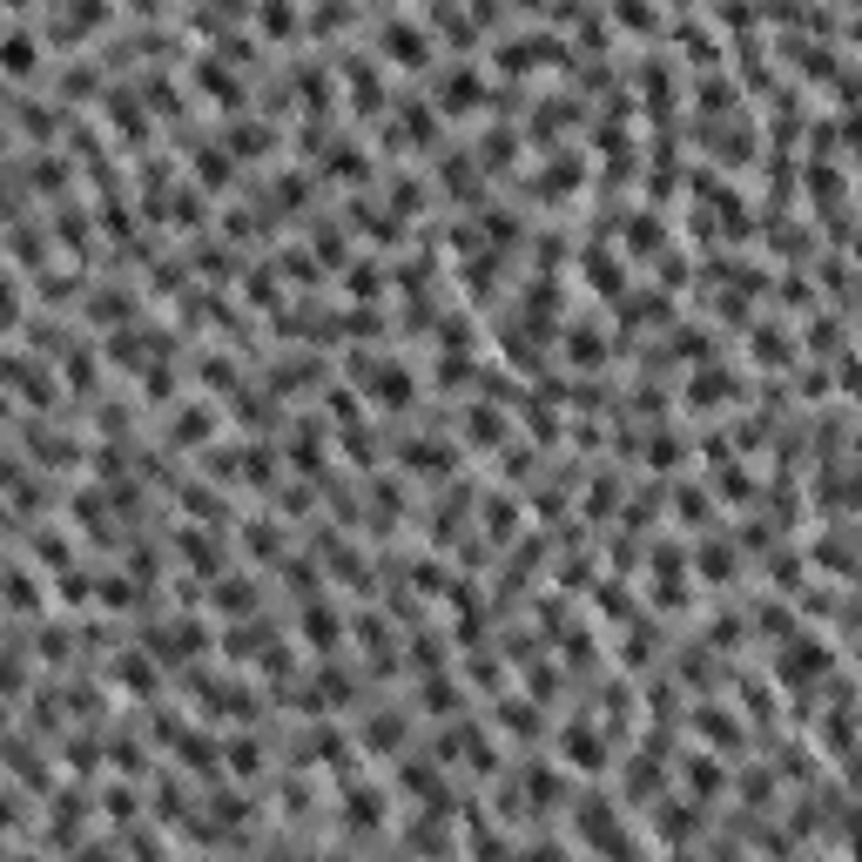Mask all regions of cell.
<instances>
[{
  "label": "cell",
  "mask_w": 862,
  "mask_h": 862,
  "mask_svg": "<svg viewBox=\"0 0 862 862\" xmlns=\"http://www.w3.org/2000/svg\"><path fill=\"white\" fill-rule=\"evenodd\" d=\"M486 61H452L439 82H431V108H445V115H479L486 108Z\"/></svg>",
  "instance_id": "2"
},
{
  "label": "cell",
  "mask_w": 862,
  "mask_h": 862,
  "mask_svg": "<svg viewBox=\"0 0 862 862\" xmlns=\"http://www.w3.org/2000/svg\"><path fill=\"white\" fill-rule=\"evenodd\" d=\"M465 439H472V445H499V439H505V411L472 405V411H465Z\"/></svg>",
  "instance_id": "12"
},
{
  "label": "cell",
  "mask_w": 862,
  "mask_h": 862,
  "mask_svg": "<svg viewBox=\"0 0 862 862\" xmlns=\"http://www.w3.org/2000/svg\"><path fill=\"white\" fill-rule=\"evenodd\" d=\"M378 55H391L398 68H431L439 61V34L424 27V14H384L378 21Z\"/></svg>",
  "instance_id": "1"
},
{
  "label": "cell",
  "mask_w": 862,
  "mask_h": 862,
  "mask_svg": "<svg viewBox=\"0 0 862 862\" xmlns=\"http://www.w3.org/2000/svg\"><path fill=\"white\" fill-rule=\"evenodd\" d=\"M8 391H14V405H34V411H55V405H61L55 364H48V358H27L21 344L8 350Z\"/></svg>",
  "instance_id": "3"
},
{
  "label": "cell",
  "mask_w": 862,
  "mask_h": 862,
  "mask_svg": "<svg viewBox=\"0 0 862 862\" xmlns=\"http://www.w3.org/2000/svg\"><path fill=\"white\" fill-rule=\"evenodd\" d=\"M229 775H263V749H256V741L250 734H237V741H229Z\"/></svg>",
  "instance_id": "14"
},
{
  "label": "cell",
  "mask_w": 862,
  "mask_h": 862,
  "mask_svg": "<svg viewBox=\"0 0 862 862\" xmlns=\"http://www.w3.org/2000/svg\"><path fill=\"white\" fill-rule=\"evenodd\" d=\"M350 297H371V290H384V263H350V284H344Z\"/></svg>",
  "instance_id": "15"
},
{
  "label": "cell",
  "mask_w": 862,
  "mask_h": 862,
  "mask_svg": "<svg viewBox=\"0 0 862 862\" xmlns=\"http://www.w3.org/2000/svg\"><path fill=\"white\" fill-rule=\"evenodd\" d=\"M586 284H600V290L613 297V290H620L626 277H620V263H613V256H586Z\"/></svg>",
  "instance_id": "16"
},
{
  "label": "cell",
  "mask_w": 862,
  "mask_h": 862,
  "mask_svg": "<svg viewBox=\"0 0 862 862\" xmlns=\"http://www.w3.org/2000/svg\"><path fill=\"white\" fill-rule=\"evenodd\" d=\"M560 755H566V768H607V734L600 728H586V721H573L566 734H560Z\"/></svg>",
  "instance_id": "5"
},
{
  "label": "cell",
  "mask_w": 862,
  "mask_h": 862,
  "mask_svg": "<svg viewBox=\"0 0 862 862\" xmlns=\"http://www.w3.org/2000/svg\"><path fill=\"white\" fill-rule=\"evenodd\" d=\"M250 21H256L263 41H297V34H303V14H297V8H284V0H277V8H256Z\"/></svg>",
  "instance_id": "9"
},
{
  "label": "cell",
  "mask_w": 862,
  "mask_h": 862,
  "mask_svg": "<svg viewBox=\"0 0 862 862\" xmlns=\"http://www.w3.org/2000/svg\"><path fill=\"white\" fill-rule=\"evenodd\" d=\"M209 607L223 620H250L256 613V579H209Z\"/></svg>",
  "instance_id": "8"
},
{
  "label": "cell",
  "mask_w": 862,
  "mask_h": 862,
  "mask_svg": "<svg viewBox=\"0 0 862 862\" xmlns=\"http://www.w3.org/2000/svg\"><path fill=\"white\" fill-rule=\"evenodd\" d=\"M8 607H14V620H27V613L48 607L41 600V579H34V566H27V553H14V566H8Z\"/></svg>",
  "instance_id": "7"
},
{
  "label": "cell",
  "mask_w": 862,
  "mask_h": 862,
  "mask_svg": "<svg viewBox=\"0 0 862 862\" xmlns=\"http://www.w3.org/2000/svg\"><path fill=\"white\" fill-rule=\"evenodd\" d=\"M209 431H216V411H209V405H195V411H182V418H176L169 439H176V445H203Z\"/></svg>",
  "instance_id": "13"
},
{
  "label": "cell",
  "mask_w": 862,
  "mask_h": 862,
  "mask_svg": "<svg viewBox=\"0 0 862 862\" xmlns=\"http://www.w3.org/2000/svg\"><path fill=\"white\" fill-rule=\"evenodd\" d=\"M101 129H115L122 142H148V108H142V88L108 82V95H101Z\"/></svg>",
  "instance_id": "4"
},
{
  "label": "cell",
  "mask_w": 862,
  "mask_h": 862,
  "mask_svg": "<svg viewBox=\"0 0 862 862\" xmlns=\"http://www.w3.org/2000/svg\"><path fill=\"white\" fill-rule=\"evenodd\" d=\"M101 809H108L115 822H129V815H135V795H129V789H108V795H101Z\"/></svg>",
  "instance_id": "17"
},
{
  "label": "cell",
  "mask_w": 862,
  "mask_h": 862,
  "mask_svg": "<svg viewBox=\"0 0 862 862\" xmlns=\"http://www.w3.org/2000/svg\"><path fill=\"white\" fill-rule=\"evenodd\" d=\"M74 862H115V849H101V842H95V849H82Z\"/></svg>",
  "instance_id": "18"
},
{
  "label": "cell",
  "mask_w": 862,
  "mask_h": 862,
  "mask_svg": "<svg viewBox=\"0 0 862 862\" xmlns=\"http://www.w3.org/2000/svg\"><path fill=\"white\" fill-rule=\"evenodd\" d=\"M223 148L229 155H270V148H277V129H270V122H237L223 135Z\"/></svg>",
  "instance_id": "10"
},
{
  "label": "cell",
  "mask_w": 862,
  "mask_h": 862,
  "mask_svg": "<svg viewBox=\"0 0 862 862\" xmlns=\"http://www.w3.org/2000/svg\"><path fill=\"white\" fill-rule=\"evenodd\" d=\"M297 634H303V647H310V654H337V647H344V620H337L331 607H303Z\"/></svg>",
  "instance_id": "6"
},
{
  "label": "cell",
  "mask_w": 862,
  "mask_h": 862,
  "mask_svg": "<svg viewBox=\"0 0 862 862\" xmlns=\"http://www.w3.org/2000/svg\"><path fill=\"white\" fill-rule=\"evenodd\" d=\"M405 734H411V728H405V715H371V721H364V749L398 755V749H405Z\"/></svg>",
  "instance_id": "11"
}]
</instances>
